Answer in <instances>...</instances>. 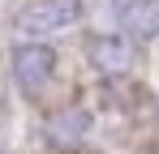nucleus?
Instances as JSON below:
<instances>
[{"label":"nucleus","mask_w":159,"mask_h":154,"mask_svg":"<svg viewBox=\"0 0 159 154\" xmlns=\"http://www.w3.org/2000/svg\"><path fill=\"white\" fill-rule=\"evenodd\" d=\"M82 17V0H30L17 9V30L22 34H56Z\"/></svg>","instance_id":"1"},{"label":"nucleus","mask_w":159,"mask_h":154,"mask_svg":"<svg viewBox=\"0 0 159 154\" xmlns=\"http://www.w3.org/2000/svg\"><path fill=\"white\" fill-rule=\"evenodd\" d=\"M56 73V51L43 47V43H22L13 51V77L26 94H39Z\"/></svg>","instance_id":"2"},{"label":"nucleus","mask_w":159,"mask_h":154,"mask_svg":"<svg viewBox=\"0 0 159 154\" xmlns=\"http://www.w3.org/2000/svg\"><path fill=\"white\" fill-rule=\"evenodd\" d=\"M90 64H95L99 73H125L133 64L129 39H120V34H99V39H90Z\"/></svg>","instance_id":"3"},{"label":"nucleus","mask_w":159,"mask_h":154,"mask_svg":"<svg viewBox=\"0 0 159 154\" xmlns=\"http://www.w3.org/2000/svg\"><path fill=\"white\" fill-rule=\"evenodd\" d=\"M120 22L138 39H155L159 34V0H125L120 4Z\"/></svg>","instance_id":"4"},{"label":"nucleus","mask_w":159,"mask_h":154,"mask_svg":"<svg viewBox=\"0 0 159 154\" xmlns=\"http://www.w3.org/2000/svg\"><path fill=\"white\" fill-rule=\"evenodd\" d=\"M86 133V116L82 111H73V116H60V120H52V137H82Z\"/></svg>","instance_id":"5"}]
</instances>
